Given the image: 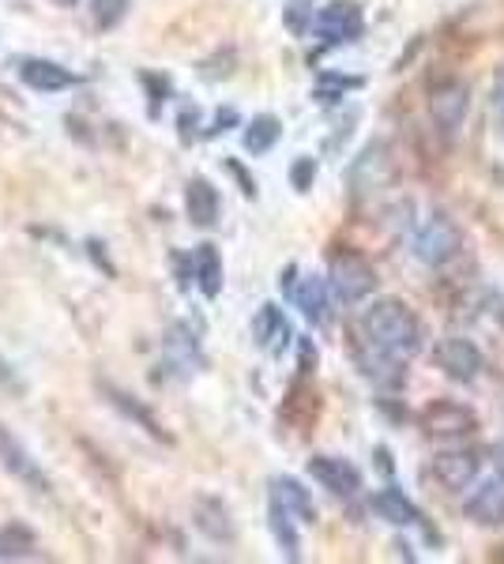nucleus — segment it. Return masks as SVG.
I'll return each instance as SVG.
<instances>
[{"instance_id": "nucleus-1", "label": "nucleus", "mask_w": 504, "mask_h": 564, "mask_svg": "<svg viewBox=\"0 0 504 564\" xmlns=\"http://www.w3.org/2000/svg\"><path fill=\"white\" fill-rule=\"evenodd\" d=\"M358 362L377 384H399L403 365L422 350V324L399 297H380L358 316Z\"/></svg>"}, {"instance_id": "nucleus-2", "label": "nucleus", "mask_w": 504, "mask_h": 564, "mask_svg": "<svg viewBox=\"0 0 504 564\" xmlns=\"http://www.w3.org/2000/svg\"><path fill=\"white\" fill-rule=\"evenodd\" d=\"M328 294L336 297L339 305H358L377 290V271L365 256L358 252H339L331 256V271H328Z\"/></svg>"}, {"instance_id": "nucleus-3", "label": "nucleus", "mask_w": 504, "mask_h": 564, "mask_svg": "<svg viewBox=\"0 0 504 564\" xmlns=\"http://www.w3.org/2000/svg\"><path fill=\"white\" fill-rule=\"evenodd\" d=\"M464 249V234H459L456 219H448L444 211L425 215L422 226L414 230V256L425 268H444L448 260H456Z\"/></svg>"}, {"instance_id": "nucleus-4", "label": "nucleus", "mask_w": 504, "mask_h": 564, "mask_svg": "<svg viewBox=\"0 0 504 564\" xmlns=\"http://www.w3.org/2000/svg\"><path fill=\"white\" fill-rule=\"evenodd\" d=\"M425 437H441V440H452V437H467V433L478 430V418L471 407L456 403V399H437L422 410L418 418Z\"/></svg>"}, {"instance_id": "nucleus-5", "label": "nucleus", "mask_w": 504, "mask_h": 564, "mask_svg": "<svg viewBox=\"0 0 504 564\" xmlns=\"http://www.w3.org/2000/svg\"><path fill=\"white\" fill-rule=\"evenodd\" d=\"M433 365H437L448 380L471 384L474 376L482 373V350L464 336H444L441 343L433 346Z\"/></svg>"}, {"instance_id": "nucleus-6", "label": "nucleus", "mask_w": 504, "mask_h": 564, "mask_svg": "<svg viewBox=\"0 0 504 564\" xmlns=\"http://www.w3.org/2000/svg\"><path fill=\"white\" fill-rule=\"evenodd\" d=\"M313 31L320 34L324 42H331V46L362 38L365 31L362 8H358L354 0H331V4H324L320 12L313 15Z\"/></svg>"}, {"instance_id": "nucleus-7", "label": "nucleus", "mask_w": 504, "mask_h": 564, "mask_svg": "<svg viewBox=\"0 0 504 564\" xmlns=\"http://www.w3.org/2000/svg\"><path fill=\"white\" fill-rule=\"evenodd\" d=\"M467 109H471V91L464 80H441L430 87V117L437 121L441 132H456L464 125Z\"/></svg>"}, {"instance_id": "nucleus-8", "label": "nucleus", "mask_w": 504, "mask_h": 564, "mask_svg": "<svg viewBox=\"0 0 504 564\" xmlns=\"http://www.w3.org/2000/svg\"><path fill=\"white\" fill-rule=\"evenodd\" d=\"M305 470H309L313 482H320L331 497H354V493L362 490V470L343 456H313L309 463H305Z\"/></svg>"}, {"instance_id": "nucleus-9", "label": "nucleus", "mask_w": 504, "mask_h": 564, "mask_svg": "<svg viewBox=\"0 0 504 564\" xmlns=\"http://www.w3.org/2000/svg\"><path fill=\"white\" fill-rule=\"evenodd\" d=\"M0 467L12 478H20L23 485H31L34 493H49V478L42 474V467L31 459V451L8 433V425H0Z\"/></svg>"}, {"instance_id": "nucleus-10", "label": "nucleus", "mask_w": 504, "mask_h": 564, "mask_svg": "<svg viewBox=\"0 0 504 564\" xmlns=\"http://www.w3.org/2000/svg\"><path fill=\"white\" fill-rule=\"evenodd\" d=\"M433 478L444 485L448 493H464L478 482V456L474 451H441L433 456Z\"/></svg>"}, {"instance_id": "nucleus-11", "label": "nucleus", "mask_w": 504, "mask_h": 564, "mask_svg": "<svg viewBox=\"0 0 504 564\" xmlns=\"http://www.w3.org/2000/svg\"><path fill=\"white\" fill-rule=\"evenodd\" d=\"M192 524H196V531L208 534L211 542L230 545L237 538L234 519H230V508L219 497H211V493H203V497L192 501Z\"/></svg>"}, {"instance_id": "nucleus-12", "label": "nucleus", "mask_w": 504, "mask_h": 564, "mask_svg": "<svg viewBox=\"0 0 504 564\" xmlns=\"http://www.w3.org/2000/svg\"><path fill=\"white\" fill-rule=\"evenodd\" d=\"M464 516L474 519L482 527H497L504 524V478H485L478 482V490L464 501Z\"/></svg>"}, {"instance_id": "nucleus-13", "label": "nucleus", "mask_w": 504, "mask_h": 564, "mask_svg": "<svg viewBox=\"0 0 504 564\" xmlns=\"http://www.w3.org/2000/svg\"><path fill=\"white\" fill-rule=\"evenodd\" d=\"M20 80L27 83V87L42 91V94H54V91H68L80 83V75L68 72L57 61H42V57H31V61H23L20 68Z\"/></svg>"}, {"instance_id": "nucleus-14", "label": "nucleus", "mask_w": 504, "mask_h": 564, "mask_svg": "<svg viewBox=\"0 0 504 564\" xmlns=\"http://www.w3.org/2000/svg\"><path fill=\"white\" fill-rule=\"evenodd\" d=\"M391 166H388V151L384 143H370V148L358 155L354 169H350V181H354L358 192H377L380 185H388Z\"/></svg>"}, {"instance_id": "nucleus-15", "label": "nucleus", "mask_w": 504, "mask_h": 564, "mask_svg": "<svg viewBox=\"0 0 504 564\" xmlns=\"http://www.w3.org/2000/svg\"><path fill=\"white\" fill-rule=\"evenodd\" d=\"M219 192L211 181H203V177H192L189 185H185V211H189V222L200 230L215 226L219 222Z\"/></svg>"}, {"instance_id": "nucleus-16", "label": "nucleus", "mask_w": 504, "mask_h": 564, "mask_svg": "<svg viewBox=\"0 0 504 564\" xmlns=\"http://www.w3.org/2000/svg\"><path fill=\"white\" fill-rule=\"evenodd\" d=\"M373 512H377L380 519H388L391 527H418L422 524V508H418L403 490H396V485L373 493Z\"/></svg>"}, {"instance_id": "nucleus-17", "label": "nucleus", "mask_w": 504, "mask_h": 564, "mask_svg": "<svg viewBox=\"0 0 504 564\" xmlns=\"http://www.w3.org/2000/svg\"><path fill=\"white\" fill-rule=\"evenodd\" d=\"M166 362L174 365L177 373H196L203 365V354H200V343H196V336L185 324H174V328L166 331Z\"/></svg>"}, {"instance_id": "nucleus-18", "label": "nucleus", "mask_w": 504, "mask_h": 564, "mask_svg": "<svg viewBox=\"0 0 504 564\" xmlns=\"http://www.w3.org/2000/svg\"><path fill=\"white\" fill-rule=\"evenodd\" d=\"M253 336L263 350L279 354V350L290 343V324H286L283 309H279V305H263V309L256 313V320H253Z\"/></svg>"}, {"instance_id": "nucleus-19", "label": "nucleus", "mask_w": 504, "mask_h": 564, "mask_svg": "<svg viewBox=\"0 0 504 564\" xmlns=\"http://www.w3.org/2000/svg\"><path fill=\"white\" fill-rule=\"evenodd\" d=\"M102 391H106V396H109V403H114L117 410H121L125 418H132V422L140 425L143 433H151V437H155V440L169 444V433L162 430V425H159V418L151 414V410L143 407L140 399H136V396H128V391H117V388H109V384H102Z\"/></svg>"}, {"instance_id": "nucleus-20", "label": "nucleus", "mask_w": 504, "mask_h": 564, "mask_svg": "<svg viewBox=\"0 0 504 564\" xmlns=\"http://www.w3.org/2000/svg\"><path fill=\"white\" fill-rule=\"evenodd\" d=\"M271 501H276L279 508H286L290 516H297L302 524H313L316 519L309 490H302V482H294V478H276V482H271Z\"/></svg>"}, {"instance_id": "nucleus-21", "label": "nucleus", "mask_w": 504, "mask_h": 564, "mask_svg": "<svg viewBox=\"0 0 504 564\" xmlns=\"http://www.w3.org/2000/svg\"><path fill=\"white\" fill-rule=\"evenodd\" d=\"M192 275L203 297L222 294V256L215 245H200V249L192 252Z\"/></svg>"}, {"instance_id": "nucleus-22", "label": "nucleus", "mask_w": 504, "mask_h": 564, "mask_svg": "<svg viewBox=\"0 0 504 564\" xmlns=\"http://www.w3.org/2000/svg\"><path fill=\"white\" fill-rule=\"evenodd\" d=\"M328 282H324L320 275H309L302 279V286H294V302L297 309H302V316L309 324H324L328 320Z\"/></svg>"}, {"instance_id": "nucleus-23", "label": "nucleus", "mask_w": 504, "mask_h": 564, "mask_svg": "<svg viewBox=\"0 0 504 564\" xmlns=\"http://www.w3.org/2000/svg\"><path fill=\"white\" fill-rule=\"evenodd\" d=\"M279 136H283V125H279V117L260 114V117H253L249 128H245L242 143H245V151H249V155H268V151L279 143Z\"/></svg>"}, {"instance_id": "nucleus-24", "label": "nucleus", "mask_w": 504, "mask_h": 564, "mask_svg": "<svg viewBox=\"0 0 504 564\" xmlns=\"http://www.w3.org/2000/svg\"><path fill=\"white\" fill-rule=\"evenodd\" d=\"M268 524H271V534H276L279 550L286 553V561H297L302 553H297V531H294V516H290L286 508H279L276 501H271L268 508Z\"/></svg>"}, {"instance_id": "nucleus-25", "label": "nucleus", "mask_w": 504, "mask_h": 564, "mask_svg": "<svg viewBox=\"0 0 504 564\" xmlns=\"http://www.w3.org/2000/svg\"><path fill=\"white\" fill-rule=\"evenodd\" d=\"M34 553V534L23 524H8L0 531V557H31Z\"/></svg>"}, {"instance_id": "nucleus-26", "label": "nucleus", "mask_w": 504, "mask_h": 564, "mask_svg": "<svg viewBox=\"0 0 504 564\" xmlns=\"http://www.w3.org/2000/svg\"><path fill=\"white\" fill-rule=\"evenodd\" d=\"M91 15L98 31H114L128 15V0H91Z\"/></svg>"}, {"instance_id": "nucleus-27", "label": "nucleus", "mask_w": 504, "mask_h": 564, "mask_svg": "<svg viewBox=\"0 0 504 564\" xmlns=\"http://www.w3.org/2000/svg\"><path fill=\"white\" fill-rule=\"evenodd\" d=\"M313 181H316V158L309 155L294 158V166H290V185H294L297 192H309Z\"/></svg>"}, {"instance_id": "nucleus-28", "label": "nucleus", "mask_w": 504, "mask_h": 564, "mask_svg": "<svg viewBox=\"0 0 504 564\" xmlns=\"http://www.w3.org/2000/svg\"><path fill=\"white\" fill-rule=\"evenodd\" d=\"M309 0H290L286 4V27L294 34H305L313 27V8H305Z\"/></svg>"}, {"instance_id": "nucleus-29", "label": "nucleus", "mask_w": 504, "mask_h": 564, "mask_svg": "<svg viewBox=\"0 0 504 564\" xmlns=\"http://www.w3.org/2000/svg\"><path fill=\"white\" fill-rule=\"evenodd\" d=\"M237 125V109H219V114H215V125H211L208 128V136H219V132H226V128H234Z\"/></svg>"}, {"instance_id": "nucleus-30", "label": "nucleus", "mask_w": 504, "mask_h": 564, "mask_svg": "<svg viewBox=\"0 0 504 564\" xmlns=\"http://www.w3.org/2000/svg\"><path fill=\"white\" fill-rule=\"evenodd\" d=\"M196 121H200V114H196V106H189V109L181 114V121H177V125H181V140H192Z\"/></svg>"}, {"instance_id": "nucleus-31", "label": "nucleus", "mask_w": 504, "mask_h": 564, "mask_svg": "<svg viewBox=\"0 0 504 564\" xmlns=\"http://www.w3.org/2000/svg\"><path fill=\"white\" fill-rule=\"evenodd\" d=\"M230 169H234V177H237V181L245 185V196H256V185L249 181V174H245V169L237 166V162H230Z\"/></svg>"}, {"instance_id": "nucleus-32", "label": "nucleus", "mask_w": 504, "mask_h": 564, "mask_svg": "<svg viewBox=\"0 0 504 564\" xmlns=\"http://www.w3.org/2000/svg\"><path fill=\"white\" fill-rule=\"evenodd\" d=\"M294 275H297V268H294V263H290V268L283 271V279H279V286H283L286 294H294Z\"/></svg>"}, {"instance_id": "nucleus-33", "label": "nucleus", "mask_w": 504, "mask_h": 564, "mask_svg": "<svg viewBox=\"0 0 504 564\" xmlns=\"http://www.w3.org/2000/svg\"><path fill=\"white\" fill-rule=\"evenodd\" d=\"M309 362L316 365V350H313L309 343H302V369H305V373H309Z\"/></svg>"}, {"instance_id": "nucleus-34", "label": "nucleus", "mask_w": 504, "mask_h": 564, "mask_svg": "<svg viewBox=\"0 0 504 564\" xmlns=\"http://www.w3.org/2000/svg\"><path fill=\"white\" fill-rule=\"evenodd\" d=\"M0 388H20V384L12 380V373H8V365L0 362Z\"/></svg>"}, {"instance_id": "nucleus-35", "label": "nucleus", "mask_w": 504, "mask_h": 564, "mask_svg": "<svg viewBox=\"0 0 504 564\" xmlns=\"http://www.w3.org/2000/svg\"><path fill=\"white\" fill-rule=\"evenodd\" d=\"M493 467H497V474L504 478V444H497V448H493Z\"/></svg>"}, {"instance_id": "nucleus-36", "label": "nucleus", "mask_w": 504, "mask_h": 564, "mask_svg": "<svg viewBox=\"0 0 504 564\" xmlns=\"http://www.w3.org/2000/svg\"><path fill=\"white\" fill-rule=\"evenodd\" d=\"M54 4H65V8H72V4H80V0H54Z\"/></svg>"}]
</instances>
